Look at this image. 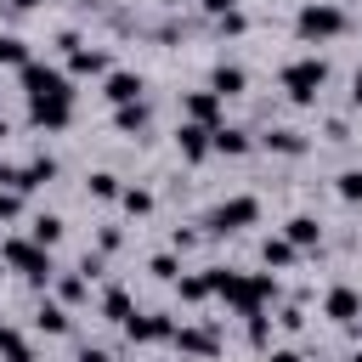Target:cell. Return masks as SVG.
<instances>
[{
    "instance_id": "44",
    "label": "cell",
    "mask_w": 362,
    "mask_h": 362,
    "mask_svg": "<svg viewBox=\"0 0 362 362\" xmlns=\"http://www.w3.org/2000/svg\"><path fill=\"white\" fill-rule=\"evenodd\" d=\"M0 17H6V0H0Z\"/></svg>"
},
{
    "instance_id": "35",
    "label": "cell",
    "mask_w": 362,
    "mask_h": 362,
    "mask_svg": "<svg viewBox=\"0 0 362 362\" xmlns=\"http://www.w3.org/2000/svg\"><path fill=\"white\" fill-rule=\"evenodd\" d=\"M170 249H175V255L198 249V232H192V226H175V232H170Z\"/></svg>"
},
{
    "instance_id": "10",
    "label": "cell",
    "mask_w": 362,
    "mask_h": 362,
    "mask_svg": "<svg viewBox=\"0 0 362 362\" xmlns=\"http://www.w3.org/2000/svg\"><path fill=\"white\" fill-rule=\"evenodd\" d=\"M141 90H147V79L130 74V68H113V74L102 79V102H107V107H130V102H141Z\"/></svg>"
},
{
    "instance_id": "27",
    "label": "cell",
    "mask_w": 362,
    "mask_h": 362,
    "mask_svg": "<svg viewBox=\"0 0 362 362\" xmlns=\"http://www.w3.org/2000/svg\"><path fill=\"white\" fill-rule=\"evenodd\" d=\"M85 187H90V198H102V204H113V198H119V192H124V187H119V175H113V170H96V175H90V181H85Z\"/></svg>"
},
{
    "instance_id": "37",
    "label": "cell",
    "mask_w": 362,
    "mask_h": 362,
    "mask_svg": "<svg viewBox=\"0 0 362 362\" xmlns=\"http://www.w3.org/2000/svg\"><path fill=\"white\" fill-rule=\"evenodd\" d=\"M198 6H204V11H209V17H226V11H232V6H238V0H198Z\"/></svg>"
},
{
    "instance_id": "1",
    "label": "cell",
    "mask_w": 362,
    "mask_h": 362,
    "mask_svg": "<svg viewBox=\"0 0 362 362\" xmlns=\"http://www.w3.org/2000/svg\"><path fill=\"white\" fill-rule=\"evenodd\" d=\"M0 260H6V272H17V277H28L34 288H51V277H57V260H51V249H40L28 232L17 238H0Z\"/></svg>"
},
{
    "instance_id": "3",
    "label": "cell",
    "mask_w": 362,
    "mask_h": 362,
    "mask_svg": "<svg viewBox=\"0 0 362 362\" xmlns=\"http://www.w3.org/2000/svg\"><path fill=\"white\" fill-rule=\"evenodd\" d=\"M277 85L288 90V102H300V107H311L317 96H322V85H328V62L311 51V57H294V62H283L277 68Z\"/></svg>"
},
{
    "instance_id": "14",
    "label": "cell",
    "mask_w": 362,
    "mask_h": 362,
    "mask_svg": "<svg viewBox=\"0 0 362 362\" xmlns=\"http://www.w3.org/2000/svg\"><path fill=\"white\" fill-rule=\"evenodd\" d=\"M209 141H215V153H226V158H243V153L260 147V136H249L243 124H221V130H209Z\"/></svg>"
},
{
    "instance_id": "25",
    "label": "cell",
    "mask_w": 362,
    "mask_h": 362,
    "mask_svg": "<svg viewBox=\"0 0 362 362\" xmlns=\"http://www.w3.org/2000/svg\"><path fill=\"white\" fill-rule=\"evenodd\" d=\"M0 362H34V345L6 322V334H0Z\"/></svg>"
},
{
    "instance_id": "31",
    "label": "cell",
    "mask_w": 362,
    "mask_h": 362,
    "mask_svg": "<svg viewBox=\"0 0 362 362\" xmlns=\"http://www.w3.org/2000/svg\"><path fill=\"white\" fill-rule=\"evenodd\" d=\"M215 34H232V40H238V34H249V17H243V11L232 6L226 17H215Z\"/></svg>"
},
{
    "instance_id": "43",
    "label": "cell",
    "mask_w": 362,
    "mask_h": 362,
    "mask_svg": "<svg viewBox=\"0 0 362 362\" xmlns=\"http://www.w3.org/2000/svg\"><path fill=\"white\" fill-rule=\"evenodd\" d=\"M0 141H6V119H0Z\"/></svg>"
},
{
    "instance_id": "7",
    "label": "cell",
    "mask_w": 362,
    "mask_h": 362,
    "mask_svg": "<svg viewBox=\"0 0 362 362\" xmlns=\"http://www.w3.org/2000/svg\"><path fill=\"white\" fill-rule=\"evenodd\" d=\"M181 119H192V124H204V130H221V124H226V102H221L215 90H187V96H181Z\"/></svg>"
},
{
    "instance_id": "20",
    "label": "cell",
    "mask_w": 362,
    "mask_h": 362,
    "mask_svg": "<svg viewBox=\"0 0 362 362\" xmlns=\"http://www.w3.org/2000/svg\"><path fill=\"white\" fill-rule=\"evenodd\" d=\"M153 124V107H147V96L141 102H130V107H113V130H124V136H141Z\"/></svg>"
},
{
    "instance_id": "19",
    "label": "cell",
    "mask_w": 362,
    "mask_h": 362,
    "mask_svg": "<svg viewBox=\"0 0 362 362\" xmlns=\"http://www.w3.org/2000/svg\"><path fill=\"white\" fill-rule=\"evenodd\" d=\"M283 238L305 255V249H317V243H322V221H317V215H294V221L283 226Z\"/></svg>"
},
{
    "instance_id": "13",
    "label": "cell",
    "mask_w": 362,
    "mask_h": 362,
    "mask_svg": "<svg viewBox=\"0 0 362 362\" xmlns=\"http://www.w3.org/2000/svg\"><path fill=\"white\" fill-rule=\"evenodd\" d=\"M175 147H181V158H187V164H204V158L215 153L209 130H204V124H192V119H181V130H175Z\"/></svg>"
},
{
    "instance_id": "2",
    "label": "cell",
    "mask_w": 362,
    "mask_h": 362,
    "mask_svg": "<svg viewBox=\"0 0 362 362\" xmlns=\"http://www.w3.org/2000/svg\"><path fill=\"white\" fill-rule=\"evenodd\" d=\"M345 28H351V17H345L339 0H305V6L294 11V34H300V45H328V40H339Z\"/></svg>"
},
{
    "instance_id": "5",
    "label": "cell",
    "mask_w": 362,
    "mask_h": 362,
    "mask_svg": "<svg viewBox=\"0 0 362 362\" xmlns=\"http://www.w3.org/2000/svg\"><path fill=\"white\" fill-rule=\"evenodd\" d=\"M17 85H23V96H28V102H40V96H74L68 74H62V68H51V62H23V68H17Z\"/></svg>"
},
{
    "instance_id": "15",
    "label": "cell",
    "mask_w": 362,
    "mask_h": 362,
    "mask_svg": "<svg viewBox=\"0 0 362 362\" xmlns=\"http://www.w3.org/2000/svg\"><path fill=\"white\" fill-rule=\"evenodd\" d=\"M260 147H266V153H277V158H300L311 141H305L300 130H288V124H272V130L260 136Z\"/></svg>"
},
{
    "instance_id": "33",
    "label": "cell",
    "mask_w": 362,
    "mask_h": 362,
    "mask_svg": "<svg viewBox=\"0 0 362 362\" xmlns=\"http://www.w3.org/2000/svg\"><path fill=\"white\" fill-rule=\"evenodd\" d=\"M339 198L345 204H362V170H345L339 175Z\"/></svg>"
},
{
    "instance_id": "11",
    "label": "cell",
    "mask_w": 362,
    "mask_h": 362,
    "mask_svg": "<svg viewBox=\"0 0 362 362\" xmlns=\"http://www.w3.org/2000/svg\"><path fill=\"white\" fill-rule=\"evenodd\" d=\"M175 351L181 356H221V334L209 328V322H187V328H175Z\"/></svg>"
},
{
    "instance_id": "32",
    "label": "cell",
    "mask_w": 362,
    "mask_h": 362,
    "mask_svg": "<svg viewBox=\"0 0 362 362\" xmlns=\"http://www.w3.org/2000/svg\"><path fill=\"white\" fill-rule=\"evenodd\" d=\"M272 322H277L283 334H300V328H305V311H300V305H277V317H272Z\"/></svg>"
},
{
    "instance_id": "23",
    "label": "cell",
    "mask_w": 362,
    "mask_h": 362,
    "mask_svg": "<svg viewBox=\"0 0 362 362\" xmlns=\"http://www.w3.org/2000/svg\"><path fill=\"white\" fill-rule=\"evenodd\" d=\"M28 238H34L40 249H57V243H62V215H51V209H40V215L28 221Z\"/></svg>"
},
{
    "instance_id": "6",
    "label": "cell",
    "mask_w": 362,
    "mask_h": 362,
    "mask_svg": "<svg viewBox=\"0 0 362 362\" xmlns=\"http://www.w3.org/2000/svg\"><path fill=\"white\" fill-rule=\"evenodd\" d=\"M124 339L130 345H158V339H175V317L170 311H136L124 322Z\"/></svg>"
},
{
    "instance_id": "18",
    "label": "cell",
    "mask_w": 362,
    "mask_h": 362,
    "mask_svg": "<svg viewBox=\"0 0 362 362\" xmlns=\"http://www.w3.org/2000/svg\"><path fill=\"white\" fill-rule=\"evenodd\" d=\"M68 74H79V79H107L113 68H107V51H96V45H79V51L68 57Z\"/></svg>"
},
{
    "instance_id": "42",
    "label": "cell",
    "mask_w": 362,
    "mask_h": 362,
    "mask_svg": "<svg viewBox=\"0 0 362 362\" xmlns=\"http://www.w3.org/2000/svg\"><path fill=\"white\" fill-rule=\"evenodd\" d=\"M158 6H187V0H158Z\"/></svg>"
},
{
    "instance_id": "4",
    "label": "cell",
    "mask_w": 362,
    "mask_h": 362,
    "mask_svg": "<svg viewBox=\"0 0 362 362\" xmlns=\"http://www.w3.org/2000/svg\"><path fill=\"white\" fill-rule=\"evenodd\" d=\"M260 221V198L255 192H232V198H221L209 215H204V232L209 238H226V232H243V226H255Z\"/></svg>"
},
{
    "instance_id": "21",
    "label": "cell",
    "mask_w": 362,
    "mask_h": 362,
    "mask_svg": "<svg viewBox=\"0 0 362 362\" xmlns=\"http://www.w3.org/2000/svg\"><path fill=\"white\" fill-rule=\"evenodd\" d=\"M175 294H181L187 305L209 300V294H215V277H209V266H204V272H181V277H175Z\"/></svg>"
},
{
    "instance_id": "29",
    "label": "cell",
    "mask_w": 362,
    "mask_h": 362,
    "mask_svg": "<svg viewBox=\"0 0 362 362\" xmlns=\"http://www.w3.org/2000/svg\"><path fill=\"white\" fill-rule=\"evenodd\" d=\"M119 204H124L130 215H153V204H158V198H153L147 187H124V192H119Z\"/></svg>"
},
{
    "instance_id": "45",
    "label": "cell",
    "mask_w": 362,
    "mask_h": 362,
    "mask_svg": "<svg viewBox=\"0 0 362 362\" xmlns=\"http://www.w3.org/2000/svg\"><path fill=\"white\" fill-rule=\"evenodd\" d=\"M339 6H345V0H339Z\"/></svg>"
},
{
    "instance_id": "39",
    "label": "cell",
    "mask_w": 362,
    "mask_h": 362,
    "mask_svg": "<svg viewBox=\"0 0 362 362\" xmlns=\"http://www.w3.org/2000/svg\"><path fill=\"white\" fill-rule=\"evenodd\" d=\"M351 107H362V68L351 74Z\"/></svg>"
},
{
    "instance_id": "22",
    "label": "cell",
    "mask_w": 362,
    "mask_h": 362,
    "mask_svg": "<svg viewBox=\"0 0 362 362\" xmlns=\"http://www.w3.org/2000/svg\"><path fill=\"white\" fill-rule=\"evenodd\" d=\"M102 317L124 328V322L136 317V300H130V288H119V283H113V288H102Z\"/></svg>"
},
{
    "instance_id": "9",
    "label": "cell",
    "mask_w": 362,
    "mask_h": 362,
    "mask_svg": "<svg viewBox=\"0 0 362 362\" xmlns=\"http://www.w3.org/2000/svg\"><path fill=\"white\" fill-rule=\"evenodd\" d=\"M322 317H328V322H339V328L362 322V294H356L351 283H334V288L322 294Z\"/></svg>"
},
{
    "instance_id": "38",
    "label": "cell",
    "mask_w": 362,
    "mask_h": 362,
    "mask_svg": "<svg viewBox=\"0 0 362 362\" xmlns=\"http://www.w3.org/2000/svg\"><path fill=\"white\" fill-rule=\"evenodd\" d=\"M74 362H107V351H102V345H85V351H79Z\"/></svg>"
},
{
    "instance_id": "30",
    "label": "cell",
    "mask_w": 362,
    "mask_h": 362,
    "mask_svg": "<svg viewBox=\"0 0 362 362\" xmlns=\"http://www.w3.org/2000/svg\"><path fill=\"white\" fill-rule=\"evenodd\" d=\"M17 215H23V192L17 187H0V226H11Z\"/></svg>"
},
{
    "instance_id": "41",
    "label": "cell",
    "mask_w": 362,
    "mask_h": 362,
    "mask_svg": "<svg viewBox=\"0 0 362 362\" xmlns=\"http://www.w3.org/2000/svg\"><path fill=\"white\" fill-rule=\"evenodd\" d=\"M345 362H362V351H351V356H345Z\"/></svg>"
},
{
    "instance_id": "34",
    "label": "cell",
    "mask_w": 362,
    "mask_h": 362,
    "mask_svg": "<svg viewBox=\"0 0 362 362\" xmlns=\"http://www.w3.org/2000/svg\"><path fill=\"white\" fill-rule=\"evenodd\" d=\"M119 243H124V232H119V226H102V232H96V255H113Z\"/></svg>"
},
{
    "instance_id": "24",
    "label": "cell",
    "mask_w": 362,
    "mask_h": 362,
    "mask_svg": "<svg viewBox=\"0 0 362 362\" xmlns=\"http://www.w3.org/2000/svg\"><path fill=\"white\" fill-rule=\"evenodd\" d=\"M51 288H57V300H62V305H79V300L90 294V277H85V272H57V277H51Z\"/></svg>"
},
{
    "instance_id": "17",
    "label": "cell",
    "mask_w": 362,
    "mask_h": 362,
    "mask_svg": "<svg viewBox=\"0 0 362 362\" xmlns=\"http://www.w3.org/2000/svg\"><path fill=\"white\" fill-rule=\"evenodd\" d=\"M34 328H40V334H51V339H57V334H68V328H74V322H68V305H62L57 294H45V300L34 305Z\"/></svg>"
},
{
    "instance_id": "26",
    "label": "cell",
    "mask_w": 362,
    "mask_h": 362,
    "mask_svg": "<svg viewBox=\"0 0 362 362\" xmlns=\"http://www.w3.org/2000/svg\"><path fill=\"white\" fill-rule=\"evenodd\" d=\"M23 62H34V57H28V40L0 28V68H23Z\"/></svg>"
},
{
    "instance_id": "36",
    "label": "cell",
    "mask_w": 362,
    "mask_h": 362,
    "mask_svg": "<svg viewBox=\"0 0 362 362\" xmlns=\"http://www.w3.org/2000/svg\"><path fill=\"white\" fill-rule=\"evenodd\" d=\"M266 362H305V351H294V345H272Z\"/></svg>"
},
{
    "instance_id": "16",
    "label": "cell",
    "mask_w": 362,
    "mask_h": 362,
    "mask_svg": "<svg viewBox=\"0 0 362 362\" xmlns=\"http://www.w3.org/2000/svg\"><path fill=\"white\" fill-rule=\"evenodd\" d=\"M294 260H300V249H294V243H288L283 232H272V238H260V266H266V272H288Z\"/></svg>"
},
{
    "instance_id": "40",
    "label": "cell",
    "mask_w": 362,
    "mask_h": 362,
    "mask_svg": "<svg viewBox=\"0 0 362 362\" xmlns=\"http://www.w3.org/2000/svg\"><path fill=\"white\" fill-rule=\"evenodd\" d=\"M40 0H6V11H34Z\"/></svg>"
},
{
    "instance_id": "8",
    "label": "cell",
    "mask_w": 362,
    "mask_h": 362,
    "mask_svg": "<svg viewBox=\"0 0 362 362\" xmlns=\"http://www.w3.org/2000/svg\"><path fill=\"white\" fill-rule=\"evenodd\" d=\"M28 124L34 130H68L74 124V96H40V102H28Z\"/></svg>"
},
{
    "instance_id": "12",
    "label": "cell",
    "mask_w": 362,
    "mask_h": 362,
    "mask_svg": "<svg viewBox=\"0 0 362 362\" xmlns=\"http://www.w3.org/2000/svg\"><path fill=\"white\" fill-rule=\"evenodd\" d=\"M209 90H215L221 102L243 96V90H249V68H243V62H215V68H209Z\"/></svg>"
},
{
    "instance_id": "28",
    "label": "cell",
    "mask_w": 362,
    "mask_h": 362,
    "mask_svg": "<svg viewBox=\"0 0 362 362\" xmlns=\"http://www.w3.org/2000/svg\"><path fill=\"white\" fill-rule=\"evenodd\" d=\"M147 272H153L158 283H175V277H181V255H175V249H164V255H153V260H147Z\"/></svg>"
}]
</instances>
